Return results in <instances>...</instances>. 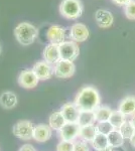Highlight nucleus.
<instances>
[{"label": "nucleus", "instance_id": "nucleus-1", "mask_svg": "<svg viewBox=\"0 0 135 151\" xmlns=\"http://www.w3.org/2000/svg\"><path fill=\"white\" fill-rule=\"evenodd\" d=\"M74 103L80 111H95L101 104V97L95 87L85 86L78 92Z\"/></svg>", "mask_w": 135, "mask_h": 151}, {"label": "nucleus", "instance_id": "nucleus-2", "mask_svg": "<svg viewBox=\"0 0 135 151\" xmlns=\"http://www.w3.org/2000/svg\"><path fill=\"white\" fill-rule=\"evenodd\" d=\"M14 35L21 45L27 47L34 42L38 35V30L33 24L29 22H20L14 28Z\"/></svg>", "mask_w": 135, "mask_h": 151}, {"label": "nucleus", "instance_id": "nucleus-3", "mask_svg": "<svg viewBox=\"0 0 135 151\" xmlns=\"http://www.w3.org/2000/svg\"><path fill=\"white\" fill-rule=\"evenodd\" d=\"M84 11V5L81 0H63L60 4V13L67 19H78Z\"/></svg>", "mask_w": 135, "mask_h": 151}, {"label": "nucleus", "instance_id": "nucleus-4", "mask_svg": "<svg viewBox=\"0 0 135 151\" xmlns=\"http://www.w3.org/2000/svg\"><path fill=\"white\" fill-rule=\"evenodd\" d=\"M60 45L61 60L74 62L80 55V47L77 42L73 40H65Z\"/></svg>", "mask_w": 135, "mask_h": 151}, {"label": "nucleus", "instance_id": "nucleus-5", "mask_svg": "<svg viewBox=\"0 0 135 151\" xmlns=\"http://www.w3.org/2000/svg\"><path fill=\"white\" fill-rule=\"evenodd\" d=\"M33 124L28 120H21L18 121L15 125L13 126V132L14 136L23 141H28L32 139L33 134Z\"/></svg>", "mask_w": 135, "mask_h": 151}, {"label": "nucleus", "instance_id": "nucleus-6", "mask_svg": "<svg viewBox=\"0 0 135 151\" xmlns=\"http://www.w3.org/2000/svg\"><path fill=\"white\" fill-rule=\"evenodd\" d=\"M76 72V65L74 62L60 60L53 67V75L58 79H69L73 77Z\"/></svg>", "mask_w": 135, "mask_h": 151}, {"label": "nucleus", "instance_id": "nucleus-7", "mask_svg": "<svg viewBox=\"0 0 135 151\" xmlns=\"http://www.w3.org/2000/svg\"><path fill=\"white\" fill-rule=\"evenodd\" d=\"M19 86L24 88V89H33L38 86V78L36 77V75L34 74V72L31 70H24L19 74L18 79H17Z\"/></svg>", "mask_w": 135, "mask_h": 151}, {"label": "nucleus", "instance_id": "nucleus-8", "mask_svg": "<svg viewBox=\"0 0 135 151\" xmlns=\"http://www.w3.org/2000/svg\"><path fill=\"white\" fill-rule=\"evenodd\" d=\"M80 126L77 123H66L65 126L58 131V136L61 140L75 142L77 138H79Z\"/></svg>", "mask_w": 135, "mask_h": 151}, {"label": "nucleus", "instance_id": "nucleus-9", "mask_svg": "<svg viewBox=\"0 0 135 151\" xmlns=\"http://www.w3.org/2000/svg\"><path fill=\"white\" fill-rule=\"evenodd\" d=\"M32 70L40 81H45V80L51 79L53 76V65L46 63L45 60H40V62L35 63L32 67Z\"/></svg>", "mask_w": 135, "mask_h": 151}, {"label": "nucleus", "instance_id": "nucleus-10", "mask_svg": "<svg viewBox=\"0 0 135 151\" xmlns=\"http://www.w3.org/2000/svg\"><path fill=\"white\" fill-rule=\"evenodd\" d=\"M90 35L89 29L83 23H75L70 28V38L75 42H83Z\"/></svg>", "mask_w": 135, "mask_h": 151}, {"label": "nucleus", "instance_id": "nucleus-11", "mask_svg": "<svg viewBox=\"0 0 135 151\" xmlns=\"http://www.w3.org/2000/svg\"><path fill=\"white\" fill-rule=\"evenodd\" d=\"M46 38L51 43L61 45L66 40V28L61 25H51L46 31Z\"/></svg>", "mask_w": 135, "mask_h": 151}, {"label": "nucleus", "instance_id": "nucleus-12", "mask_svg": "<svg viewBox=\"0 0 135 151\" xmlns=\"http://www.w3.org/2000/svg\"><path fill=\"white\" fill-rule=\"evenodd\" d=\"M51 135H53V129L50 127V125L38 124V125L34 126L32 139L35 140L36 142L38 143L46 142L48 140L51 139Z\"/></svg>", "mask_w": 135, "mask_h": 151}, {"label": "nucleus", "instance_id": "nucleus-13", "mask_svg": "<svg viewBox=\"0 0 135 151\" xmlns=\"http://www.w3.org/2000/svg\"><path fill=\"white\" fill-rule=\"evenodd\" d=\"M60 111L63 114L64 118L66 119L67 123H77L80 115V110L75 103L69 102V103L64 104Z\"/></svg>", "mask_w": 135, "mask_h": 151}, {"label": "nucleus", "instance_id": "nucleus-14", "mask_svg": "<svg viewBox=\"0 0 135 151\" xmlns=\"http://www.w3.org/2000/svg\"><path fill=\"white\" fill-rule=\"evenodd\" d=\"M43 60L51 65H56L61 60V52H60V45L55 43H50L46 45L43 52Z\"/></svg>", "mask_w": 135, "mask_h": 151}, {"label": "nucleus", "instance_id": "nucleus-15", "mask_svg": "<svg viewBox=\"0 0 135 151\" xmlns=\"http://www.w3.org/2000/svg\"><path fill=\"white\" fill-rule=\"evenodd\" d=\"M95 20L101 28H108L114 22L113 14L106 9H98L95 13Z\"/></svg>", "mask_w": 135, "mask_h": 151}, {"label": "nucleus", "instance_id": "nucleus-16", "mask_svg": "<svg viewBox=\"0 0 135 151\" xmlns=\"http://www.w3.org/2000/svg\"><path fill=\"white\" fill-rule=\"evenodd\" d=\"M118 111L121 112L125 117L135 116V97L127 96L120 101Z\"/></svg>", "mask_w": 135, "mask_h": 151}, {"label": "nucleus", "instance_id": "nucleus-17", "mask_svg": "<svg viewBox=\"0 0 135 151\" xmlns=\"http://www.w3.org/2000/svg\"><path fill=\"white\" fill-rule=\"evenodd\" d=\"M18 103V99L15 93L10 91L3 92L0 95V106L6 110H11Z\"/></svg>", "mask_w": 135, "mask_h": 151}, {"label": "nucleus", "instance_id": "nucleus-18", "mask_svg": "<svg viewBox=\"0 0 135 151\" xmlns=\"http://www.w3.org/2000/svg\"><path fill=\"white\" fill-rule=\"evenodd\" d=\"M66 123H67V121L64 118L61 111L53 112L50 116V118H48V125H50V127L53 129V130H56V131H60L61 129L65 126Z\"/></svg>", "mask_w": 135, "mask_h": 151}, {"label": "nucleus", "instance_id": "nucleus-19", "mask_svg": "<svg viewBox=\"0 0 135 151\" xmlns=\"http://www.w3.org/2000/svg\"><path fill=\"white\" fill-rule=\"evenodd\" d=\"M97 130H96L95 125L90 126H84V127H80L79 132V138L82 141H85L87 143H91L94 138L97 135Z\"/></svg>", "mask_w": 135, "mask_h": 151}, {"label": "nucleus", "instance_id": "nucleus-20", "mask_svg": "<svg viewBox=\"0 0 135 151\" xmlns=\"http://www.w3.org/2000/svg\"><path fill=\"white\" fill-rule=\"evenodd\" d=\"M107 139H108V144L110 147L112 148H119L123 146L124 143V138L121 135V133L119 132L118 129H114L112 132H110L107 135Z\"/></svg>", "mask_w": 135, "mask_h": 151}, {"label": "nucleus", "instance_id": "nucleus-21", "mask_svg": "<svg viewBox=\"0 0 135 151\" xmlns=\"http://www.w3.org/2000/svg\"><path fill=\"white\" fill-rule=\"evenodd\" d=\"M95 122L96 119L94 111H80L79 119L77 121V124L80 127L95 125Z\"/></svg>", "mask_w": 135, "mask_h": 151}, {"label": "nucleus", "instance_id": "nucleus-22", "mask_svg": "<svg viewBox=\"0 0 135 151\" xmlns=\"http://www.w3.org/2000/svg\"><path fill=\"white\" fill-rule=\"evenodd\" d=\"M112 109L108 106H104V105H100L98 108L95 109V119L96 122H105V121H109V118L112 114Z\"/></svg>", "mask_w": 135, "mask_h": 151}, {"label": "nucleus", "instance_id": "nucleus-23", "mask_svg": "<svg viewBox=\"0 0 135 151\" xmlns=\"http://www.w3.org/2000/svg\"><path fill=\"white\" fill-rule=\"evenodd\" d=\"M126 121V117L118 110H113L112 114L109 118V122L112 124V126L115 129H119L123 125V123Z\"/></svg>", "mask_w": 135, "mask_h": 151}, {"label": "nucleus", "instance_id": "nucleus-24", "mask_svg": "<svg viewBox=\"0 0 135 151\" xmlns=\"http://www.w3.org/2000/svg\"><path fill=\"white\" fill-rule=\"evenodd\" d=\"M93 148H95L96 150H100L103 148H106L109 146L108 144V139H107V135H103V134H97L96 137L94 138V140L91 142Z\"/></svg>", "mask_w": 135, "mask_h": 151}, {"label": "nucleus", "instance_id": "nucleus-25", "mask_svg": "<svg viewBox=\"0 0 135 151\" xmlns=\"http://www.w3.org/2000/svg\"><path fill=\"white\" fill-rule=\"evenodd\" d=\"M118 130H119V132L121 133V135L123 136L124 139H128V140H130V138L133 136V134L135 132L133 125H132L130 121H127V120L125 121L123 123V125H122Z\"/></svg>", "mask_w": 135, "mask_h": 151}, {"label": "nucleus", "instance_id": "nucleus-26", "mask_svg": "<svg viewBox=\"0 0 135 151\" xmlns=\"http://www.w3.org/2000/svg\"><path fill=\"white\" fill-rule=\"evenodd\" d=\"M96 130H97L98 134H103V135H108L110 132L114 130V127L109 121H105V122H97L95 125Z\"/></svg>", "mask_w": 135, "mask_h": 151}, {"label": "nucleus", "instance_id": "nucleus-27", "mask_svg": "<svg viewBox=\"0 0 135 151\" xmlns=\"http://www.w3.org/2000/svg\"><path fill=\"white\" fill-rule=\"evenodd\" d=\"M125 15L130 20H135V0L130 1L125 6Z\"/></svg>", "mask_w": 135, "mask_h": 151}, {"label": "nucleus", "instance_id": "nucleus-28", "mask_svg": "<svg viewBox=\"0 0 135 151\" xmlns=\"http://www.w3.org/2000/svg\"><path fill=\"white\" fill-rule=\"evenodd\" d=\"M74 149V142L61 140L60 143L56 145V151H73Z\"/></svg>", "mask_w": 135, "mask_h": 151}, {"label": "nucleus", "instance_id": "nucleus-29", "mask_svg": "<svg viewBox=\"0 0 135 151\" xmlns=\"http://www.w3.org/2000/svg\"><path fill=\"white\" fill-rule=\"evenodd\" d=\"M73 151H90L88 143L82 140H76L74 142V149Z\"/></svg>", "mask_w": 135, "mask_h": 151}, {"label": "nucleus", "instance_id": "nucleus-30", "mask_svg": "<svg viewBox=\"0 0 135 151\" xmlns=\"http://www.w3.org/2000/svg\"><path fill=\"white\" fill-rule=\"evenodd\" d=\"M19 151H36L31 144H24L19 148Z\"/></svg>", "mask_w": 135, "mask_h": 151}, {"label": "nucleus", "instance_id": "nucleus-31", "mask_svg": "<svg viewBox=\"0 0 135 151\" xmlns=\"http://www.w3.org/2000/svg\"><path fill=\"white\" fill-rule=\"evenodd\" d=\"M112 1H113V3L117 4V5L125 7L130 1H132V0H112Z\"/></svg>", "mask_w": 135, "mask_h": 151}, {"label": "nucleus", "instance_id": "nucleus-32", "mask_svg": "<svg viewBox=\"0 0 135 151\" xmlns=\"http://www.w3.org/2000/svg\"><path fill=\"white\" fill-rule=\"evenodd\" d=\"M96 151H115L114 148L110 147V146H108L106 148H103V149H100V150H96Z\"/></svg>", "mask_w": 135, "mask_h": 151}, {"label": "nucleus", "instance_id": "nucleus-33", "mask_svg": "<svg viewBox=\"0 0 135 151\" xmlns=\"http://www.w3.org/2000/svg\"><path fill=\"white\" fill-rule=\"evenodd\" d=\"M130 143H131V145L133 146V147H135V132L133 134V136L130 138Z\"/></svg>", "mask_w": 135, "mask_h": 151}, {"label": "nucleus", "instance_id": "nucleus-34", "mask_svg": "<svg viewBox=\"0 0 135 151\" xmlns=\"http://www.w3.org/2000/svg\"><path fill=\"white\" fill-rule=\"evenodd\" d=\"M130 122H131V124L133 125V127H134V129H135V116L132 117V119L130 120Z\"/></svg>", "mask_w": 135, "mask_h": 151}, {"label": "nucleus", "instance_id": "nucleus-35", "mask_svg": "<svg viewBox=\"0 0 135 151\" xmlns=\"http://www.w3.org/2000/svg\"><path fill=\"white\" fill-rule=\"evenodd\" d=\"M1 52H2V45H1V43H0V55H1Z\"/></svg>", "mask_w": 135, "mask_h": 151}]
</instances>
